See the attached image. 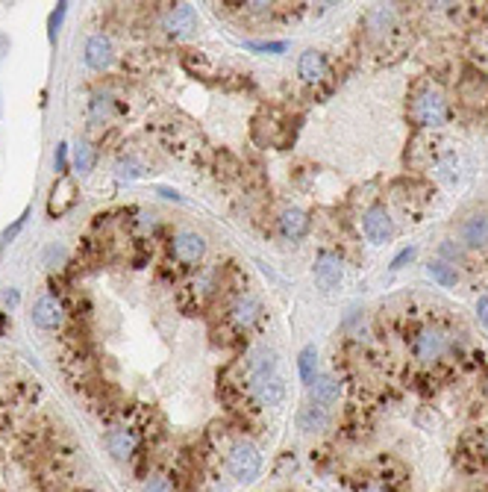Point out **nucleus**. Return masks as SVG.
Here are the masks:
<instances>
[{
  "label": "nucleus",
  "mask_w": 488,
  "mask_h": 492,
  "mask_svg": "<svg viewBox=\"0 0 488 492\" xmlns=\"http://www.w3.org/2000/svg\"><path fill=\"white\" fill-rule=\"evenodd\" d=\"M341 395V384L336 381V377H329V374H321V377H315V381L309 384V398L315 407H333Z\"/></svg>",
  "instance_id": "obj_8"
},
{
  "label": "nucleus",
  "mask_w": 488,
  "mask_h": 492,
  "mask_svg": "<svg viewBox=\"0 0 488 492\" xmlns=\"http://www.w3.org/2000/svg\"><path fill=\"white\" fill-rule=\"evenodd\" d=\"M253 372V392L265 407H280L285 398V384L277 374V354L274 351H259L250 363Z\"/></svg>",
  "instance_id": "obj_1"
},
{
  "label": "nucleus",
  "mask_w": 488,
  "mask_h": 492,
  "mask_svg": "<svg viewBox=\"0 0 488 492\" xmlns=\"http://www.w3.org/2000/svg\"><path fill=\"white\" fill-rule=\"evenodd\" d=\"M6 53H9V36H6V33H0V62L6 59Z\"/></svg>",
  "instance_id": "obj_34"
},
{
  "label": "nucleus",
  "mask_w": 488,
  "mask_h": 492,
  "mask_svg": "<svg viewBox=\"0 0 488 492\" xmlns=\"http://www.w3.org/2000/svg\"><path fill=\"white\" fill-rule=\"evenodd\" d=\"M145 492H171V484L165 481V477H153V481L145 486Z\"/></svg>",
  "instance_id": "obj_31"
},
{
  "label": "nucleus",
  "mask_w": 488,
  "mask_h": 492,
  "mask_svg": "<svg viewBox=\"0 0 488 492\" xmlns=\"http://www.w3.org/2000/svg\"><path fill=\"white\" fill-rule=\"evenodd\" d=\"M477 313H480V321H482V325H488V298H480V301H477Z\"/></svg>",
  "instance_id": "obj_33"
},
{
  "label": "nucleus",
  "mask_w": 488,
  "mask_h": 492,
  "mask_svg": "<svg viewBox=\"0 0 488 492\" xmlns=\"http://www.w3.org/2000/svg\"><path fill=\"white\" fill-rule=\"evenodd\" d=\"M362 230L368 236V242L385 245V242H392V236H394V221H392V216L385 213L382 206H374V209H368V213H365Z\"/></svg>",
  "instance_id": "obj_6"
},
{
  "label": "nucleus",
  "mask_w": 488,
  "mask_h": 492,
  "mask_svg": "<svg viewBox=\"0 0 488 492\" xmlns=\"http://www.w3.org/2000/svg\"><path fill=\"white\" fill-rule=\"evenodd\" d=\"M229 472L238 484H253L262 472V454L256 451V445L250 442H238L229 451Z\"/></svg>",
  "instance_id": "obj_2"
},
{
  "label": "nucleus",
  "mask_w": 488,
  "mask_h": 492,
  "mask_svg": "<svg viewBox=\"0 0 488 492\" xmlns=\"http://www.w3.org/2000/svg\"><path fill=\"white\" fill-rule=\"evenodd\" d=\"M412 260H415V248H403V251H400V254L392 260V272H400V269H403L406 262H412Z\"/></svg>",
  "instance_id": "obj_28"
},
{
  "label": "nucleus",
  "mask_w": 488,
  "mask_h": 492,
  "mask_svg": "<svg viewBox=\"0 0 488 492\" xmlns=\"http://www.w3.org/2000/svg\"><path fill=\"white\" fill-rule=\"evenodd\" d=\"M462 242L468 248L488 245V216L485 213H473L462 221Z\"/></svg>",
  "instance_id": "obj_13"
},
{
  "label": "nucleus",
  "mask_w": 488,
  "mask_h": 492,
  "mask_svg": "<svg viewBox=\"0 0 488 492\" xmlns=\"http://www.w3.org/2000/svg\"><path fill=\"white\" fill-rule=\"evenodd\" d=\"M33 321L38 328H45V330H56L65 321V310H62V304L53 298V295H45V298H38L33 304Z\"/></svg>",
  "instance_id": "obj_7"
},
{
  "label": "nucleus",
  "mask_w": 488,
  "mask_h": 492,
  "mask_svg": "<svg viewBox=\"0 0 488 492\" xmlns=\"http://www.w3.org/2000/svg\"><path fill=\"white\" fill-rule=\"evenodd\" d=\"M162 27H165L168 33H174V36L192 33L194 27H197V12H194V6H189V3L174 6V9H171L168 15L162 18Z\"/></svg>",
  "instance_id": "obj_9"
},
{
  "label": "nucleus",
  "mask_w": 488,
  "mask_h": 492,
  "mask_svg": "<svg viewBox=\"0 0 488 492\" xmlns=\"http://www.w3.org/2000/svg\"><path fill=\"white\" fill-rule=\"evenodd\" d=\"M171 251L180 262H200L206 254V239L197 230H180L174 239H171Z\"/></svg>",
  "instance_id": "obj_5"
},
{
  "label": "nucleus",
  "mask_w": 488,
  "mask_h": 492,
  "mask_svg": "<svg viewBox=\"0 0 488 492\" xmlns=\"http://www.w3.org/2000/svg\"><path fill=\"white\" fill-rule=\"evenodd\" d=\"M441 254L444 257H462V248H459V245H450V242H441Z\"/></svg>",
  "instance_id": "obj_32"
},
{
  "label": "nucleus",
  "mask_w": 488,
  "mask_h": 492,
  "mask_svg": "<svg viewBox=\"0 0 488 492\" xmlns=\"http://www.w3.org/2000/svg\"><path fill=\"white\" fill-rule=\"evenodd\" d=\"M85 65L94 68V71H103L112 65V41L106 36H92L89 45H85Z\"/></svg>",
  "instance_id": "obj_12"
},
{
  "label": "nucleus",
  "mask_w": 488,
  "mask_h": 492,
  "mask_svg": "<svg viewBox=\"0 0 488 492\" xmlns=\"http://www.w3.org/2000/svg\"><path fill=\"white\" fill-rule=\"evenodd\" d=\"M27 218H30V209H24V213H21V218H15V224H12V227H6V230H3V236H0V242H9V239H15V236L21 233V227L27 224Z\"/></svg>",
  "instance_id": "obj_27"
},
{
  "label": "nucleus",
  "mask_w": 488,
  "mask_h": 492,
  "mask_svg": "<svg viewBox=\"0 0 488 492\" xmlns=\"http://www.w3.org/2000/svg\"><path fill=\"white\" fill-rule=\"evenodd\" d=\"M74 168L80 174H89L94 168V148L89 142H77L74 145Z\"/></svg>",
  "instance_id": "obj_22"
},
{
  "label": "nucleus",
  "mask_w": 488,
  "mask_h": 492,
  "mask_svg": "<svg viewBox=\"0 0 488 492\" xmlns=\"http://www.w3.org/2000/svg\"><path fill=\"white\" fill-rule=\"evenodd\" d=\"M182 68L189 71L192 77H200V80H215V74H218V65H215L206 53L200 50H192L182 56Z\"/></svg>",
  "instance_id": "obj_16"
},
{
  "label": "nucleus",
  "mask_w": 488,
  "mask_h": 492,
  "mask_svg": "<svg viewBox=\"0 0 488 492\" xmlns=\"http://www.w3.org/2000/svg\"><path fill=\"white\" fill-rule=\"evenodd\" d=\"M109 112H112V97L109 94H97L94 104H92V115L100 118V115H109Z\"/></svg>",
  "instance_id": "obj_25"
},
{
  "label": "nucleus",
  "mask_w": 488,
  "mask_h": 492,
  "mask_svg": "<svg viewBox=\"0 0 488 492\" xmlns=\"http://www.w3.org/2000/svg\"><path fill=\"white\" fill-rule=\"evenodd\" d=\"M326 425H329V416H326L324 407L309 404V407H303V410L297 413V428L303 430V433H318V430H324Z\"/></svg>",
  "instance_id": "obj_18"
},
{
  "label": "nucleus",
  "mask_w": 488,
  "mask_h": 492,
  "mask_svg": "<svg viewBox=\"0 0 488 492\" xmlns=\"http://www.w3.org/2000/svg\"><path fill=\"white\" fill-rule=\"evenodd\" d=\"M229 316H233V321H236L238 328H250V325H256V321H259L262 304H259V298H253V295H241V298L233 304Z\"/></svg>",
  "instance_id": "obj_14"
},
{
  "label": "nucleus",
  "mask_w": 488,
  "mask_h": 492,
  "mask_svg": "<svg viewBox=\"0 0 488 492\" xmlns=\"http://www.w3.org/2000/svg\"><path fill=\"white\" fill-rule=\"evenodd\" d=\"M297 365H300V377H303V384H312L315 377H318V351H315V345H306L303 351H300Z\"/></svg>",
  "instance_id": "obj_21"
},
{
  "label": "nucleus",
  "mask_w": 488,
  "mask_h": 492,
  "mask_svg": "<svg viewBox=\"0 0 488 492\" xmlns=\"http://www.w3.org/2000/svg\"><path fill=\"white\" fill-rule=\"evenodd\" d=\"M45 260H48V265L50 269H56V262H65V248H59V245H53V248H48V254H45Z\"/></svg>",
  "instance_id": "obj_29"
},
{
  "label": "nucleus",
  "mask_w": 488,
  "mask_h": 492,
  "mask_svg": "<svg viewBox=\"0 0 488 492\" xmlns=\"http://www.w3.org/2000/svg\"><path fill=\"white\" fill-rule=\"evenodd\" d=\"M412 115L418 124L424 127H438L447 118V101L438 89H424L418 97H415V106H412Z\"/></svg>",
  "instance_id": "obj_3"
},
{
  "label": "nucleus",
  "mask_w": 488,
  "mask_h": 492,
  "mask_svg": "<svg viewBox=\"0 0 488 492\" xmlns=\"http://www.w3.org/2000/svg\"><path fill=\"white\" fill-rule=\"evenodd\" d=\"M368 492H377V489H368Z\"/></svg>",
  "instance_id": "obj_38"
},
{
  "label": "nucleus",
  "mask_w": 488,
  "mask_h": 492,
  "mask_svg": "<svg viewBox=\"0 0 488 492\" xmlns=\"http://www.w3.org/2000/svg\"><path fill=\"white\" fill-rule=\"evenodd\" d=\"M141 171H138V162L136 160H121L118 162V180H136Z\"/></svg>",
  "instance_id": "obj_24"
},
{
  "label": "nucleus",
  "mask_w": 488,
  "mask_h": 492,
  "mask_svg": "<svg viewBox=\"0 0 488 492\" xmlns=\"http://www.w3.org/2000/svg\"><path fill=\"white\" fill-rule=\"evenodd\" d=\"M65 157H68V145L62 142L59 148H56V157H53V168L59 171V177L65 174Z\"/></svg>",
  "instance_id": "obj_30"
},
{
  "label": "nucleus",
  "mask_w": 488,
  "mask_h": 492,
  "mask_svg": "<svg viewBox=\"0 0 488 492\" xmlns=\"http://www.w3.org/2000/svg\"><path fill=\"white\" fill-rule=\"evenodd\" d=\"M244 48L256 50V53H282V50H289V41H247Z\"/></svg>",
  "instance_id": "obj_23"
},
{
  "label": "nucleus",
  "mask_w": 488,
  "mask_h": 492,
  "mask_svg": "<svg viewBox=\"0 0 488 492\" xmlns=\"http://www.w3.org/2000/svg\"><path fill=\"white\" fill-rule=\"evenodd\" d=\"M106 448H109V454L115 460H130L133 451H136V437H133V430H127V428H115L106 433Z\"/></svg>",
  "instance_id": "obj_15"
},
{
  "label": "nucleus",
  "mask_w": 488,
  "mask_h": 492,
  "mask_svg": "<svg viewBox=\"0 0 488 492\" xmlns=\"http://www.w3.org/2000/svg\"><path fill=\"white\" fill-rule=\"evenodd\" d=\"M9 328V318H6V313H0V333H3Z\"/></svg>",
  "instance_id": "obj_37"
},
{
  "label": "nucleus",
  "mask_w": 488,
  "mask_h": 492,
  "mask_svg": "<svg viewBox=\"0 0 488 492\" xmlns=\"http://www.w3.org/2000/svg\"><path fill=\"white\" fill-rule=\"evenodd\" d=\"M77 201H80L77 183L71 180L68 174H62L59 180L53 183V189H50V198H48V216H50V218H62V216H68L71 209L77 206Z\"/></svg>",
  "instance_id": "obj_4"
},
{
  "label": "nucleus",
  "mask_w": 488,
  "mask_h": 492,
  "mask_svg": "<svg viewBox=\"0 0 488 492\" xmlns=\"http://www.w3.org/2000/svg\"><path fill=\"white\" fill-rule=\"evenodd\" d=\"M159 195H162V198H171V201H182V195H180L177 189H165V186H162Z\"/></svg>",
  "instance_id": "obj_35"
},
{
  "label": "nucleus",
  "mask_w": 488,
  "mask_h": 492,
  "mask_svg": "<svg viewBox=\"0 0 488 492\" xmlns=\"http://www.w3.org/2000/svg\"><path fill=\"white\" fill-rule=\"evenodd\" d=\"M444 351H447V336H444L441 330H424L418 339H415V354H418L421 360H426V363L438 360Z\"/></svg>",
  "instance_id": "obj_11"
},
{
  "label": "nucleus",
  "mask_w": 488,
  "mask_h": 492,
  "mask_svg": "<svg viewBox=\"0 0 488 492\" xmlns=\"http://www.w3.org/2000/svg\"><path fill=\"white\" fill-rule=\"evenodd\" d=\"M426 274L436 280V283L441 286H456L459 283V274L450 262H444V260H433V262H426Z\"/></svg>",
  "instance_id": "obj_20"
},
{
  "label": "nucleus",
  "mask_w": 488,
  "mask_h": 492,
  "mask_svg": "<svg viewBox=\"0 0 488 492\" xmlns=\"http://www.w3.org/2000/svg\"><path fill=\"white\" fill-rule=\"evenodd\" d=\"M341 277H344L341 260L333 257V254H321L318 262H315V280H318V286L321 289H336L341 283Z\"/></svg>",
  "instance_id": "obj_10"
},
{
  "label": "nucleus",
  "mask_w": 488,
  "mask_h": 492,
  "mask_svg": "<svg viewBox=\"0 0 488 492\" xmlns=\"http://www.w3.org/2000/svg\"><path fill=\"white\" fill-rule=\"evenodd\" d=\"M326 71V59H324V53L318 50H306L303 56H300V62H297V74L303 77L306 83H318Z\"/></svg>",
  "instance_id": "obj_17"
},
{
  "label": "nucleus",
  "mask_w": 488,
  "mask_h": 492,
  "mask_svg": "<svg viewBox=\"0 0 488 492\" xmlns=\"http://www.w3.org/2000/svg\"><path fill=\"white\" fill-rule=\"evenodd\" d=\"M3 301L15 307V304H18V292H15V289H6V292H3Z\"/></svg>",
  "instance_id": "obj_36"
},
{
  "label": "nucleus",
  "mask_w": 488,
  "mask_h": 492,
  "mask_svg": "<svg viewBox=\"0 0 488 492\" xmlns=\"http://www.w3.org/2000/svg\"><path fill=\"white\" fill-rule=\"evenodd\" d=\"M65 12H68V3H56V12H53L50 21H48V27H50V41H56V30H59Z\"/></svg>",
  "instance_id": "obj_26"
},
{
  "label": "nucleus",
  "mask_w": 488,
  "mask_h": 492,
  "mask_svg": "<svg viewBox=\"0 0 488 492\" xmlns=\"http://www.w3.org/2000/svg\"><path fill=\"white\" fill-rule=\"evenodd\" d=\"M280 227L289 239H300L309 230V216L303 213V209H285L282 218H280Z\"/></svg>",
  "instance_id": "obj_19"
}]
</instances>
